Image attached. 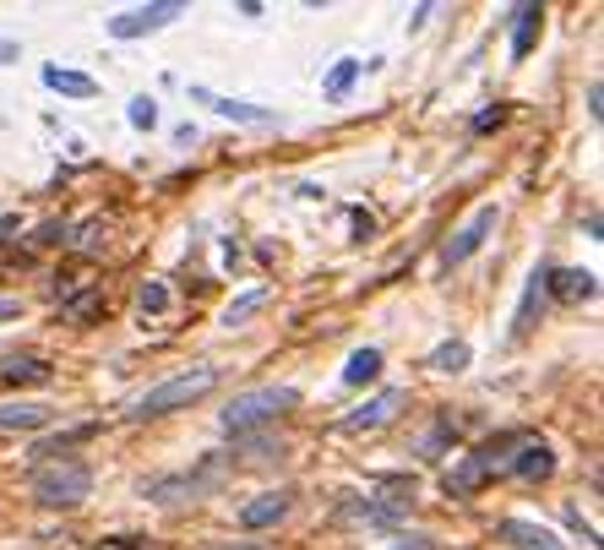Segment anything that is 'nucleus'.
<instances>
[{
    "label": "nucleus",
    "mask_w": 604,
    "mask_h": 550,
    "mask_svg": "<svg viewBox=\"0 0 604 550\" xmlns=\"http://www.w3.org/2000/svg\"><path fill=\"white\" fill-rule=\"evenodd\" d=\"M365 71V61H337L333 71H327V98H343L348 87H354V76Z\"/></svg>",
    "instance_id": "obj_22"
},
{
    "label": "nucleus",
    "mask_w": 604,
    "mask_h": 550,
    "mask_svg": "<svg viewBox=\"0 0 604 550\" xmlns=\"http://www.w3.org/2000/svg\"><path fill=\"white\" fill-rule=\"evenodd\" d=\"M136 305H142V316H164V311H169V289H164V283L153 278V283H142Z\"/></svg>",
    "instance_id": "obj_23"
},
{
    "label": "nucleus",
    "mask_w": 604,
    "mask_h": 550,
    "mask_svg": "<svg viewBox=\"0 0 604 550\" xmlns=\"http://www.w3.org/2000/svg\"><path fill=\"white\" fill-rule=\"evenodd\" d=\"M212 387H218V365H191V371H180V376L147 387L132 404V419H164V414H175V409H191Z\"/></svg>",
    "instance_id": "obj_2"
},
{
    "label": "nucleus",
    "mask_w": 604,
    "mask_h": 550,
    "mask_svg": "<svg viewBox=\"0 0 604 550\" xmlns=\"http://www.w3.org/2000/svg\"><path fill=\"white\" fill-rule=\"evenodd\" d=\"M469 360H473V349L464 344V339H452V344L430 349V360H425V365H430V371H452V376H458V371H469Z\"/></svg>",
    "instance_id": "obj_21"
},
{
    "label": "nucleus",
    "mask_w": 604,
    "mask_h": 550,
    "mask_svg": "<svg viewBox=\"0 0 604 550\" xmlns=\"http://www.w3.org/2000/svg\"><path fill=\"white\" fill-rule=\"evenodd\" d=\"M262 305H268V289H246L240 300H229V305H223V316H218V322H223V328H246Z\"/></svg>",
    "instance_id": "obj_19"
},
{
    "label": "nucleus",
    "mask_w": 604,
    "mask_h": 550,
    "mask_svg": "<svg viewBox=\"0 0 604 550\" xmlns=\"http://www.w3.org/2000/svg\"><path fill=\"white\" fill-rule=\"evenodd\" d=\"M126 121H132L136 132H153V126H158V104H153V98H132Z\"/></svg>",
    "instance_id": "obj_24"
},
{
    "label": "nucleus",
    "mask_w": 604,
    "mask_h": 550,
    "mask_svg": "<svg viewBox=\"0 0 604 550\" xmlns=\"http://www.w3.org/2000/svg\"><path fill=\"white\" fill-rule=\"evenodd\" d=\"M289 512H294V490H262V496H251V501L240 507V529H246V535H257V529L283 523Z\"/></svg>",
    "instance_id": "obj_7"
},
{
    "label": "nucleus",
    "mask_w": 604,
    "mask_h": 550,
    "mask_svg": "<svg viewBox=\"0 0 604 550\" xmlns=\"http://www.w3.org/2000/svg\"><path fill=\"white\" fill-rule=\"evenodd\" d=\"M22 229V212H0V240H11Z\"/></svg>",
    "instance_id": "obj_29"
},
{
    "label": "nucleus",
    "mask_w": 604,
    "mask_h": 550,
    "mask_svg": "<svg viewBox=\"0 0 604 550\" xmlns=\"http://www.w3.org/2000/svg\"><path fill=\"white\" fill-rule=\"evenodd\" d=\"M0 376H6L11 387H22V382H33V387H50V382H55V365H50V360H39V354H22V360L11 354V360L0 365Z\"/></svg>",
    "instance_id": "obj_13"
},
{
    "label": "nucleus",
    "mask_w": 604,
    "mask_h": 550,
    "mask_svg": "<svg viewBox=\"0 0 604 550\" xmlns=\"http://www.w3.org/2000/svg\"><path fill=\"white\" fill-rule=\"evenodd\" d=\"M17 55H22V44H17V39H0V66H11Z\"/></svg>",
    "instance_id": "obj_31"
},
{
    "label": "nucleus",
    "mask_w": 604,
    "mask_h": 550,
    "mask_svg": "<svg viewBox=\"0 0 604 550\" xmlns=\"http://www.w3.org/2000/svg\"><path fill=\"white\" fill-rule=\"evenodd\" d=\"M544 278H550V289L561 300H594L600 294V278L589 273V268H566V273H544Z\"/></svg>",
    "instance_id": "obj_14"
},
{
    "label": "nucleus",
    "mask_w": 604,
    "mask_h": 550,
    "mask_svg": "<svg viewBox=\"0 0 604 550\" xmlns=\"http://www.w3.org/2000/svg\"><path fill=\"white\" fill-rule=\"evenodd\" d=\"M496 224H501V207H496V203L473 207L469 218H464V224L452 229V240L441 246V268H447V273H452V268H464L473 251H479V246L490 240V229H496Z\"/></svg>",
    "instance_id": "obj_4"
},
{
    "label": "nucleus",
    "mask_w": 604,
    "mask_h": 550,
    "mask_svg": "<svg viewBox=\"0 0 604 550\" xmlns=\"http://www.w3.org/2000/svg\"><path fill=\"white\" fill-rule=\"evenodd\" d=\"M441 442H452V425H447V419H441V425H430V430L419 436V458H436V447H441Z\"/></svg>",
    "instance_id": "obj_26"
},
{
    "label": "nucleus",
    "mask_w": 604,
    "mask_h": 550,
    "mask_svg": "<svg viewBox=\"0 0 604 550\" xmlns=\"http://www.w3.org/2000/svg\"><path fill=\"white\" fill-rule=\"evenodd\" d=\"M191 98L207 104L212 115H223V121H246V126H272V110H257V104H246V98H218V93H207V87H191Z\"/></svg>",
    "instance_id": "obj_11"
},
{
    "label": "nucleus",
    "mask_w": 604,
    "mask_h": 550,
    "mask_svg": "<svg viewBox=\"0 0 604 550\" xmlns=\"http://www.w3.org/2000/svg\"><path fill=\"white\" fill-rule=\"evenodd\" d=\"M382 376V349H354L348 354V365H343V387H365V382H376Z\"/></svg>",
    "instance_id": "obj_16"
},
{
    "label": "nucleus",
    "mask_w": 604,
    "mask_h": 550,
    "mask_svg": "<svg viewBox=\"0 0 604 550\" xmlns=\"http://www.w3.org/2000/svg\"><path fill=\"white\" fill-rule=\"evenodd\" d=\"M371 229H376V218H371V212H365V207H354V240H365V235H371Z\"/></svg>",
    "instance_id": "obj_27"
},
{
    "label": "nucleus",
    "mask_w": 604,
    "mask_h": 550,
    "mask_svg": "<svg viewBox=\"0 0 604 550\" xmlns=\"http://www.w3.org/2000/svg\"><path fill=\"white\" fill-rule=\"evenodd\" d=\"M22 316V300H11V294H0V322H17Z\"/></svg>",
    "instance_id": "obj_30"
},
{
    "label": "nucleus",
    "mask_w": 604,
    "mask_h": 550,
    "mask_svg": "<svg viewBox=\"0 0 604 550\" xmlns=\"http://www.w3.org/2000/svg\"><path fill=\"white\" fill-rule=\"evenodd\" d=\"M441 485H447V496H473V490L485 485V469L473 464V453H464V464H458V469H447Z\"/></svg>",
    "instance_id": "obj_20"
},
{
    "label": "nucleus",
    "mask_w": 604,
    "mask_h": 550,
    "mask_svg": "<svg viewBox=\"0 0 604 550\" xmlns=\"http://www.w3.org/2000/svg\"><path fill=\"white\" fill-rule=\"evenodd\" d=\"M550 268H534L529 273V289H523V300H518V316H512V339H529L534 333V316L544 311V300H550Z\"/></svg>",
    "instance_id": "obj_9"
},
{
    "label": "nucleus",
    "mask_w": 604,
    "mask_h": 550,
    "mask_svg": "<svg viewBox=\"0 0 604 550\" xmlns=\"http://www.w3.org/2000/svg\"><path fill=\"white\" fill-rule=\"evenodd\" d=\"M212 550H262V546H240V540H235V546H212Z\"/></svg>",
    "instance_id": "obj_32"
},
{
    "label": "nucleus",
    "mask_w": 604,
    "mask_h": 550,
    "mask_svg": "<svg viewBox=\"0 0 604 550\" xmlns=\"http://www.w3.org/2000/svg\"><path fill=\"white\" fill-rule=\"evenodd\" d=\"M294 404H300V393L283 387V382H272V387H251V393H235V404L223 409V430H229V436H251L257 425H272L278 414H289Z\"/></svg>",
    "instance_id": "obj_3"
},
{
    "label": "nucleus",
    "mask_w": 604,
    "mask_h": 550,
    "mask_svg": "<svg viewBox=\"0 0 604 550\" xmlns=\"http://www.w3.org/2000/svg\"><path fill=\"white\" fill-rule=\"evenodd\" d=\"M539 17H544V11H539V6H518V11H512V55H518V61H523V55H529V50H534Z\"/></svg>",
    "instance_id": "obj_18"
},
{
    "label": "nucleus",
    "mask_w": 604,
    "mask_h": 550,
    "mask_svg": "<svg viewBox=\"0 0 604 550\" xmlns=\"http://www.w3.org/2000/svg\"><path fill=\"white\" fill-rule=\"evenodd\" d=\"M403 398H408L403 387H382L376 398H365V409L343 414V419H337V430H376V425H387V419L403 409Z\"/></svg>",
    "instance_id": "obj_8"
},
{
    "label": "nucleus",
    "mask_w": 604,
    "mask_h": 550,
    "mask_svg": "<svg viewBox=\"0 0 604 550\" xmlns=\"http://www.w3.org/2000/svg\"><path fill=\"white\" fill-rule=\"evenodd\" d=\"M398 550H430V546H425V540H414V546H398Z\"/></svg>",
    "instance_id": "obj_33"
},
{
    "label": "nucleus",
    "mask_w": 604,
    "mask_h": 550,
    "mask_svg": "<svg viewBox=\"0 0 604 550\" xmlns=\"http://www.w3.org/2000/svg\"><path fill=\"white\" fill-rule=\"evenodd\" d=\"M93 436H98V425H93V419H82V425H66V430H55V436L33 442V464H50V458H61V453L82 447V442H93Z\"/></svg>",
    "instance_id": "obj_12"
},
{
    "label": "nucleus",
    "mask_w": 604,
    "mask_h": 550,
    "mask_svg": "<svg viewBox=\"0 0 604 550\" xmlns=\"http://www.w3.org/2000/svg\"><path fill=\"white\" fill-rule=\"evenodd\" d=\"M44 87H55L66 98H93L98 93V82L87 71H66V66H44Z\"/></svg>",
    "instance_id": "obj_15"
},
{
    "label": "nucleus",
    "mask_w": 604,
    "mask_h": 550,
    "mask_svg": "<svg viewBox=\"0 0 604 550\" xmlns=\"http://www.w3.org/2000/svg\"><path fill=\"white\" fill-rule=\"evenodd\" d=\"M218 475H223L218 464H201L197 475L186 469V475H164V480L142 485V496H147V501H186V496H201L207 485H218Z\"/></svg>",
    "instance_id": "obj_6"
},
{
    "label": "nucleus",
    "mask_w": 604,
    "mask_h": 550,
    "mask_svg": "<svg viewBox=\"0 0 604 550\" xmlns=\"http://www.w3.org/2000/svg\"><path fill=\"white\" fill-rule=\"evenodd\" d=\"M28 490H33V501L50 507V512L82 507V501L93 496V469H87L82 458H50V464H33Z\"/></svg>",
    "instance_id": "obj_1"
},
{
    "label": "nucleus",
    "mask_w": 604,
    "mask_h": 550,
    "mask_svg": "<svg viewBox=\"0 0 604 550\" xmlns=\"http://www.w3.org/2000/svg\"><path fill=\"white\" fill-rule=\"evenodd\" d=\"M50 414L44 404H0V430H39V425H50Z\"/></svg>",
    "instance_id": "obj_17"
},
{
    "label": "nucleus",
    "mask_w": 604,
    "mask_h": 550,
    "mask_svg": "<svg viewBox=\"0 0 604 550\" xmlns=\"http://www.w3.org/2000/svg\"><path fill=\"white\" fill-rule=\"evenodd\" d=\"M566 529H572V535H583V546H589V550H600V529H594L577 507H566Z\"/></svg>",
    "instance_id": "obj_25"
},
{
    "label": "nucleus",
    "mask_w": 604,
    "mask_h": 550,
    "mask_svg": "<svg viewBox=\"0 0 604 550\" xmlns=\"http://www.w3.org/2000/svg\"><path fill=\"white\" fill-rule=\"evenodd\" d=\"M93 305H98V294H76V300H66V311H71V316H87Z\"/></svg>",
    "instance_id": "obj_28"
},
{
    "label": "nucleus",
    "mask_w": 604,
    "mask_h": 550,
    "mask_svg": "<svg viewBox=\"0 0 604 550\" xmlns=\"http://www.w3.org/2000/svg\"><path fill=\"white\" fill-rule=\"evenodd\" d=\"M501 540L512 550H566L544 523H534V518H501Z\"/></svg>",
    "instance_id": "obj_10"
},
{
    "label": "nucleus",
    "mask_w": 604,
    "mask_h": 550,
    "mask_svg": "<svg viewBox=\"0 0 604 550\" xmlns=\"http://www.w3.org/2000/svg\"><path fill=\"white\" fill-rule=\"evenodd\" d=\"M175 17H186V6H180V0H153V6H132V11L110 17V39H142V33H158V28H169Z\"/></svg>",
    "instance_id": "obj_5"
}]
</instances>
